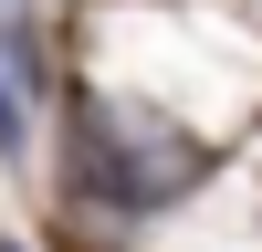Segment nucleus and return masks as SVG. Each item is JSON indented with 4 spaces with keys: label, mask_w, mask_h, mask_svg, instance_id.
I'll return each instance as SVG.
<instances>
[{
    "label": "nucleus",
    "mask_w": 262,
    "mask_h": 252,
    "mask_svg": "<svg viewBox=\"0 0 262 252\" xmlns=\"http://www.w3.org/2000/svg\"><path fill=\"white\" fill-rule=\"evenodd\" d=\"M200 147L179 137V126L137 116V105H84L74 116V189L105 210V221H158V210H179L189 189H200Z\"/></svg>",
    "instance_id": "f257e3e1"
},
{
    "label": "nucleus",
    "mask_w": 262,
    "mask_h": 252,
    "mask_svg": "<svg viewBox=\"0 0 262 252\" xmlns=\"http://www.w3.org/2000/svg\"><path fill=\"white\" fill-rule=\"evenodd\" d=\"M32 105H42V53L21 0H0V158H32Z\"/></svg>",
    "instance_id": "f03ea898"
},
{
    "label": "nucleus",
    "mask_w": 262,
    "mask_h": 252,
    "mask_svg": "<svg viewBox=\"0 0 262 252\" xmlns=\"http://www.w3.org/2000/svg\"><path fill=\"white\" fill-rule=\"evenodd\" d=\"M0 252H32V242H11V231H0Z\"/></svg>",
    "instance_id": "7ed1b4c3"
}]
</instances>
